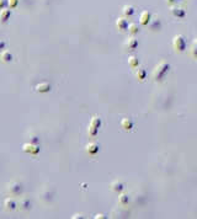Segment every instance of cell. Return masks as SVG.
Wrapping results in <instances>:
<instances>
[{"instance_id":"cell-1","label":"cell","mask_w":197,"mask_h":219,"mask_svg":"<svg viewBox=\"0 0 197 219\" xmlns=\"http://www.w3.org/2000/svg\"><path fill=\"white\" fill-rule=\"evenodd\" d=\"M169 69H170V65L166 62H160L159 64H157V67L154 68V72H153L154 80H157V81L161 80L165 76V74L169 72Z\"/></svg>"},{"instance_id":"cell-2","label":"cell","mask_w":197,"mask_h":219,"mask_svg":"<svg viewBox=\"0 0 197 219\" xmlns=\"http://www.w3.org/2000/svg\"><path fill=\"white\" fill-rule=\"evenodd\" d=\"M173 47L176 52H184L186 48V41L184 38V36L181 35H176L173 38Z\"/></svg>"},{"instance_id":"cell-3","label":"cell","mask_w":197,"mask_h":219,"mask_svg":"<svg viewBox=\"0 0 197 219\" xmlns=\"http://www.w3.org/2000/svg\"><path fill=\"white\" fill-rule=\"evenodd\" d=\"M22 150L27 154H32V155H36L40 153L41 148L37 145V144H33V143H25L22 145Z\"/></svg>"},{"instance_id":"cell-4","label":"cell","mask_w":197,"mask_h":219,"mask_svg":"<svg viewBox=\"0 0 197 219\" xmlns=\"http://www.w3.org/2000/svg\"><path fill=\"white\" fill-rule=\"evenodd\" d=\"M36 91L40 94H46L51 91V84L48 83H40L36 85Z\"/></svg>"},{"instance_id":"cell-5","label":"cell","mask_w":197,"mask_h":219,"mask_svg":"<svg viewBox=\"0 0 197 219\" xmlns=\"http://www.w3.org/2000/svg\"><path fill=\"white\" fill-rule=\"evenodd\" d=\"M150 17H152V15H150V12H149V11H147V10L142 11V14H140V17H139L140 25H143V26L148 25V23H149V21H150Z\"/></svg>"},{"instance_id":"cell-6","label":"cell","mask_w":197,"mask_h":219,"mask_svg":"<svg viewBox=\"0 0 197 219\" xmlns=\"http://www.w3.org/2000/svg\"><path fill=\"white\" fill-rule=\"evenodd\" d=\"M128 22H127V20L126 19H123V17H118L117 20H116V27L118 28V30H121V31H124V30H128Z\"/></svg>"},{"instance_id":"cell-7","label":"cell","mask_w":197,"mask_h":219,"mask_svg":"<svg viewBox=\"0 0 197 219\" xmlns=\"http://www.w3.org/2000/svg\"><path fill=\"white\" fill-rule=\"evenodd\" d=\"M170 11H171L173 16H175V17L182 19V17L185 16V10H184L182 7H176V6H171Z\"/></svg>"},{"instance_id":"cell-8","label":"cell","mask_w":197,"mask_h":219,"mask_svg":"<svg viewBox=\"0 0 197 219\" xmlns=\"http://www.w3.org/2000/svg\"><path fill=\"white\" fill-rule=\"evenodd\" d=\"M124 44H126V47H127L128 49H134V48H137V46H138V41H137L136 37L131 36V37L127 38V41H126Z\"/></svg>"},{"instance_id":"cell-9","label":"cell","mask_w":197,"mask_h":219,"mask_svg":"<svg viewBox=\"0 0 197 219\" xmlns=\"http://www.w3.org/2000/svg\"><path fill=\"white\" fill-rule=\"evenodd\" d=\"M7 191L11 192V193H14V195H17V193L21 192V185L17 184V182H11V184H9Z\"/></svg>"},{"instance_id":"cell-10","label":"cell","mask_w":197,"mask_h":219,"mask_svg":"<svg viewBox=\"0 0 197 219\" xmlns=\"http://www.w3.org/2000/svg\"><path fill=\"white\" fill-rule=\"evenodd\" d=\"M86 153L88 154H90V155H95V154H98V145L96 144V143H89L88 145H86Z\"/></svg>"},{"instance_id":"cell-11","label":"cell","mask_w":197,"mask_h":219,"mask_svg":"<svg viewBox=\"0 0 197 219\" xmlns=\"http://www.w3.org/2000/svg\"><path fill=\"white\" fill-rule=\"evenodd\" d=\"M121 127L124 129V130H131L133 128V122L129 119V118H122L121 121Z\"/></svg>"},{"instance_id":"cell-12","label":"cell","mask_w":197,"mask_h":219,"mask_svg":"<svg viewBox=\"0 0 197 219\" xmlns=\"http://www.w3.org/2000/svg\"><path fill=\"white\" fill-rule=\"evenodd\" d=\"M0 59H1L2 62H10V60L12 59L11 52H9V51H6V49L0 51Z\"/></svg>"},{"instance_id":"cell-13","label":"cell","mask_w":197,"mask_h":219,"mask_svg":"<svg viewBox=\"0 0 197 219\" xmlns=\"http://www.w3.org/2000/svg\"><path fill=\"white\" fill-rule=\"evenodd\" d=\"M110 187H111V190H112V191H115V192L119 193V192L123 190V184L116 180V181H113V182L111 184V186H110Z\"/></svg>"},{"instance_id":"cell-14","label":"cell","mask_w":197,"mask_h":219,"mask_svg":"<svg viewBox=\"0 0 197 219\" xmlns=\"http://www.w3.org/2000/svg\"><path fill=\"white\" fill-rule=\"evenodd\" d=\"M4 206H5V208H6L7 211H12V209H15V207H16V202H15L14 200H11V198H6V200L4 201Z\"/></svg>"},{"instance_id":"cell-15","label":"cell","mask_w":197,"mask_h":219,"mask_svg":"<svg viewBox=\"0 0 197 219\" xmlns=\"http://www.w3.org/2000/svg\"><path fill=\"white\" fill-rule=\"evenodd\" d=\"M122 12H123V15H124L126 17L132 16V15L134 14V7L131 6V5H124L123 9H122Z\"/></svg>"},{"instance_id":"cell-16","label":"cell","mask_w":197,"mask_h":219,"mask_svg":"<svg viewBox=\"0 0 197 219\" xmlns=\"http://www.w3.org/2000/svg\"><path fill=\"white\" fill-rule=\"evenodd\" d=\"M136 76H137V79L138 80H144L145 78H147V72H145V69L144 68H138L137 70H136Z\"/></svg>"},{"instance_id":"cell-17","label":"cell","mask_w":197,"mask_h":219,"mask_svg":"<svg viewBox=\"0 0 197 219\" xmlns=\"http://www.w3.org/2000/svg\"><path fill=\"white\" fill-rule=\"evenodd\" d=\"M10 15H11L10 9H1L0 10V20L1 21H7V19L10 17Z\"/></svg>"},{"instance_id":"cell-18","label":"cell","mask_w":197,"mask_h":219,"mask_svg":"<svg viewBox=\"0 0 197 219\" xmlns=\"http://www.w3.org/2000/svg\"><path fill=\"white\" fill-rule=\"evenodd\" d=\"M128 64H129L131 68H137L139 65V59L137 57H134V56H131L128 58Z\"/></svg>"},{"instance_id":"cell-19","label":"cell","mask_w":197,"mask_h":219,"mask_svg":"<svg viewBox=\"0 0 197 219\" xmlns=\"http://www.w3.org/2000/svg\"><path fill=\"white\" fill-rule=\"evenodd\" d=\"M101 123H102V121H101V118L98 117V116H94V117L91 118V121H90V124H91L93 127H95V128H100V127H101Z\"/></svg>"},{"instance_id":"cell-20","label":"cell","mask_w":197,"mask_h":219,"mask_svg":"<svg viewBox=\"0 0 197 219\" xmlns=\"http://www.w3.org/2000/svg\"><path fill=\"white\" fill-rule=\"evenodd\" d=\"M128 31H129V33L136 35V33H138V32H139V26H138L137 23L132 22V23H129V25H128Z\"/></svg>"},{"instance_id":"cell-21","label":"cell","mask_w":197,"mask_h":219,"mask_svg":"<svg viewBox=\"0 0 197 219\" xmlns=\"http://www.w3.org/2000/svg\"><path fill=\"white\" fill-rule=\"evenodd\" d=\"M118 202H119V205H122V206H126L128 202H129V197L127 196V195H119L118 196Z\"/></svg>"},{"instance_id":"cell-22","label":"cell","mask_w":197,"mask_h":219,"mask_svg":"<svg viewBox=\"0 0 197 219\" xmlns=\"http://www.w3.org/2000/svg\"><path fill=\"white\" fill-rule=\"evenodd\" d=\"M98 130V128H95V127H93L91 124H89V128H88V134H89V137H96Z\"/></svg>"},{"instance_id":"cell-23","label":"cell","mask_w":197,"mask_h":219,"mask_svg":"<svg viewBox=\"0 0 197 219\" xmlns=\"http://www.w3.org/2000/svg\"><path fill=\"white\" fill-rule=\"evenodd\" d=\"M17 5H19V0H7V6H9V7L14 9V7H16Z\"/></svg>"},{"instance_id":"cell-24","label":"cell","mask_w":197,"mask_h":219,"mask_svg":"<svg viewBox=\"0 0 197 219\" xmlns=\"http://www.w3.org/2000/svg\"><path fill=\"white\" fill-rule=\"evenodd\" d=\"M191 54H192L194 57H197V42H195V44H194L192 48H191Z\"/></svg>"},{"instance_id":"cell-25","label":"cell","mask_w":197,"mask_h":219,"mask_svg":"<svg viewBox=\"0 0 197 219\" xmlns=\"http://www.w3.org/2000/svg\"><path fill=\"white\" fill-rule=\"evenodd\" d=\"M5 5H7V0H0V9H4Z\"/></svg>"},{"instance_id":"cell-26","label":"cell","mask_w":197,"mask_h":219,"mask_svg":"<svg viewBox=\"0 0 197 219\" xmlns=\"http://www.w3.org/2000/svg\"><path fill=\"white\" fill-rule=\"evenodd\" d=\"M166 1V4H169V5H174V4H176L178 1H180V0H165Z\"/></svg>"},{"instance_id":"cell-27","label":"cell","mask_w":197,"mask_h":219,"mask_svg":"<svg viewBox=\"0 0 197 219\" xmlns=\"http://www.w3.org/2000/svg\"><path fill=\"white\" fill-rule=\"evenodd\" d=\"M4 47H5V42H4L2 39H0V51H1Z\"/></svg>"},{"instance_id":"cell-28","label":"cell","mask_w":197,"mask_h":219,"mask_svg":"<svg viewBox=\"0 0 197 219\" xmlns=\"http://www.w3.org/2000/svg\"><path fill=\"white\" fill-rule=\"evenodd\" d=\"M95 218L98 219V218H106V217H105L103 214H96V216H95Z\"/></svg>"}]
</instances>
